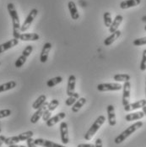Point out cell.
Here are the masks:
<instances>
[{"label": "cell", "instance_id": "obj_36", "mask_svg": "<svg viewBox=\"0 0 146 147\" xmlns=\"http://www.w3.org/2000/svg\"><path fill=\"white\" fill-rule=\"evenodd\" d=\"M26 144H27V147H36L35 140H33L32 138H30L26 140Z\"/></svg>", "mask_w": 146, "mask_h": 147}, {"label": "cell", "instance_id": "obj_14", "mask_svg": "<svg viewBox=\"0 0 146 147\" xmlns=\"http://www.w3.org/2000/svg\"><path fill=\"white\" fill-rule=\"evenodd\" d=\"M65 117H66V113H63V112L59 113L57 115H55V116H53V117L49 118V119L46 122V126H47V127H52V126H54L55 124H57L58 123H59L61 120H63Z\"/></svg>", "mask_w": 146, "mask_h": 147}, {"label": "cell", "instance_id": "obj_27", "mask_svg": "<svg viewBox=\"0 0 146 147\" xmlns=\"http://www.w3.org/2000/svg\"><path fill=\"white\" fill-rule=\"evenodd\" d=\"M130 75L128 74H117L113 76L114 80L117 82H127L130 80Z\"/></svg>", "mask_w": 146, "mask_h": 147}, {"label": "cell", "instance_id": "obj_1", "mask_svg": "<svg viewBox=\"0 0 146 147\" xmlns=\"http://www.w3.org/2000/svg\"><path fill=\"white\" fill-rule=\"evenodd\" d=\"M8 12L11 17L12 20V24H13V36L14 38L20 40V36L21 32V26H20V17L18 15V12L15 9V4L13 3H9L7 5Z\"/></svg>", "mask_w": 146, "mask_h": 147}, {"label": "cell", "instance_id": "obj_37", "mask_svg": "<svg viewBox=\"0 0 146 147\" xmlns=\"http://www.w3.org/2000/svg\"><path fill=\"white\" fill-rule=\"evenodd\" d=\"M95 147H102V139H100V138L96 139V143H95Z\"/></svg>", "mask_w": 146, "mask_h": 147}, {"label": "cell", "instance_id": "obj_46", "mask_svg": "<svg viewBox=\"0 0 146 147\" xmlns=\"http://www.w3.org/2000/svg\"><path fill=\"white\" fill-rule=\"evenodd\" d=\"M0 65H1V62H0Z\"/></svg>", "mask_w": 146, "mask_h": 147}, {"label": "cell", "instance_id": "obj_15", "mask_svg": "<svg viewBox=\"0 0 146 147\" xmlns=\"http://www.w3.org/2000/svg\"><path fill=\"white\" fill-rule=\"evenodd\" d=\"M75 85H76V77L71 74L69 77V80H68V86H67V95L69 96H72L75 93Z\"/></svg>", "mask_w": 146, "mask_h": 147}, {"label": "cell", "instance_id": "obj_32", "mask_svg": "<svg viewBox=\"0 0 146 147\" xmlns=\"http://www.w3.org/2000/svg\"><path fill=\"white\" fill-rule=\"evenodd\" d=\"M133 44L136 47H139V46H143V45H146V36L145 37H141V38H138L136 40L133 41Z\"/></svg>", "mask_w": 146, "mask_h": 147}, {"label": "cell", "instance_id": "obj_18", "mask_svg": "<svg viewBox=\"0 0 146 147\" xmlns=\"http://www.w3.org/2000/svg\"><path fill=\"white\" fill-rule=\"evenodd\" d=\"M40 39V36L36 33H21L20 36V40L23 42H30V41H38Z\"/></svg>", "mask_w": 146, "mask_h": 147}, {"label": "cell", "instance_id": "obj_25", "mask_svg": "<svg viewBox=\"0 0 146 147\" xmlns=\"http://www.w3.org/2000/svg\"><path fill=\"white\" fill-rule=\"evenodd\" d=\"M46 102V96L45 95H41L32 104V108L35 110H37L38 108H40L44 103Z\"/></svg>", "mask_w": 146, "mask_h": 147}, {"label": "cell", "instance_id": "obj_42", "mask_svg": "<svg viewBox=\"0 0 146 147\" xmlns=\"http://www.w3.org/2000/svg\"><path fill=\"white\" fill-rule=\"evenodd\" d=\"M142 21H143V22H145L146 23V15L145 16H143V17H142Z\"/></svg>", "mask_w": 146, "mask_h": 147}, {"label": "cell", "instance_id": "obj_6", "mask_svg": "<svg viewBox=\"0 0 146 147\" xmlns=\"http://www.w3.org/2000/svg\"><path fill=\"white\" fill-rule=\"evenodd\" d=\"M122 88V86L119 83H102L97 86V90L102 92L120 90Z\"/></svg>", "mask_w": 146, "mask_h": 147}, {"label": "cell", "instance_id": "obj_30", "mask_svg": "<svg viewBox=\"0 0 146 147\" xmlns=\"http://www.w3.org/2000/svg\"><path fill=\"white\" fill-rule=\"evenodd\" d=\"M103 20H104V24L106 27H110L112 23V15L110 12H105L103 15Z\"/></svg>", "mask_w": 146, "mask_h": 147}, {"label": "cell", "instance_id": "obj_23", "mask_svg": "<svg viewBox=\"0 0 146 147\" xmlns=\"http://www.w3.org/2000/svg\"><path fill=\"white\" fill-rule=\"evenodd\" d=\"M145 117V113L143 112H137V113H133L127 114L125 116V120L128 122H131V121H135V120H139Z\"/></svg>", "mask_w": 146, "mask_h": 147}, {"label": "cell", "instance_id": "obj_19", "mask_svg": "<svg viewBox=\"0 0 146 147\" xmlns=\"http://www.w3.org/2000/svg\"><path fill=\"white\" fill-rule=\"evenodd\" d=\"M141 3V0H124L120 3V8L122 9H127L138 6Z\"/></svg>", "mask_w": 146, "mask_h": 147}, {"label": "cell", "instance_id": "obj_4", "mask_svg": "<svg viewBox=\"0 0 146 147\" xmlns=\"http://www.w3.org/2000/svg\"><path fill=\"white\" fill-rule=\"evenodd\" d=\"M33 134H34V133L30 130V131L22 133V134H20L19 135H16V136L9 137V138H6L4 144L7 145V146L16 145L19 142H20V141H25V140H27L30 138H32Z\"/></svg>", "mask_w": 146, "mask_h": 147}, {"label": "cell", "instance_id": "obj_39", "mask_svg": "<svg viewBox=\"0 0 146 147\" xmlns=\"http://www.w3.org/2000/svg\"><path fill=\"white\" fill-rule=\"evenodd\" d=\"M5 140H6V137L4 135H0V147L2 146L3 144H4Z\"/></svg>", "mask_w": 146, "mask_h": 147}, {"label": "cell", "instance_id": "obj_26", "mask_svg": "<svg viewBox=\"0 0 146 147\" xmlns=\"http://www.w3.org/2000/svg\"><path fill=\"white\" fill-rule=\"evenodd\" d=\"M16 82L14 80H11V81H9L7 83H4L3 85H0V93L2 92H4V91H8L9 90H12L16 86Z\"/></svg>", "mask_w": 146, "mask_h": 147}, {"label": "cell", "instance_id": "obj_16", "mask_svg": "<svg viewBox=\"0 0 146 147\" xmlns=\"http://www.w3.org/2000/svg\"><path fill=\"white\" fill-rule=\"evenodd\" d=\"M52 49V43L51 42H46L44 44L43 47H42V53H41V56H40V61L41 63H46L48 59V55H49V53Z\"/></svg>", "mask_w": 146, "mask_h": 147}, {"label": "cell", "instance_id": "obj_40", "mask_svg": "<svg viewBox=\"0 0 146 147\" xmlns=\"http://www.w3.org/2000/svg\"><path fill=\"white\" fill-rule=\"evenodd\" d=\"M9 147H26L25 146H18V145H11L9 146Z\"/></svg>", "mask_w": 146, "mask_h": 147}, {"label": "cell", "instance_id": "obj_7", "mask_svg": "<svg viewBox=\"0 0 146 147\" xmlns=\"http://www.w3.org/2000/svg\"><path fill=\"white\" fill-rule=\"evenodd\" d=\"M59 100H57V99H53V100H52L50 102L48 103V106H47L46 109L45 110V112H44L43 113V116H42V119H43L44 121L46 122L49 118H51L52 113L59 107Z\"/></svg>", "mask_w": 146, "mask_h": 147}, {"label": "cell", "instance_id": "obj_8", "mask_svg": "<svg viewBox=\"0 0 146 147\" xmlns=\"http://www.w3.org/2000/svg\"><path fill=\"white\" fill-rule=\"evenodd\" d=\"M123 93H122V105L123 107H126L129 104L130 101V91H131V84L129 81L124 82L123 86Z\"/></svg>", "mask_w": 146, "mask_h": 147}, {"label": "cell", "instance_id": "obj_20", "mask_svg": "<svg viewBox=\"0 0 146 147\" xmlns=\"http://www.w3.org/2000/svg\"><path fill=\"white\" fill-rule=\"evenodd\" d=\"M68 8H69V13H70V15H71V18L73 20H79V14L78 12V9H77V7H76L75 3L73 1H69V3H68Z\"/></svg>", "mask_w": 146, "mask_h": 147}, {"label": "cell", "instance_id": "obj_12", "mask_svg": "<svg viewBox=\"0 0 146 147\" xmlns=\"http://www.w3.org/2000/svg\"><path fill=\"white\" fill-rule=\"evenodd\" d=\"M35 143H36V146H40L43 147H66L64 146L59 145L58 143L52 142V141L48 140H44V139H42V138L36 139Z\"/></svg>", "mask_w": 146, "mask_h": 147}, {"label": "cell", "instance_id": "obj_35", "mask_svg": "<svg viewBox=\"0 0 146 147\" xmlns=\"http://www.w3.org/2000/svg\"><path fill=\"white\" fill-rule=\"evenodd\" d=\"M12 113V111L10 109H3L0 110V118H4L10 116Z\"/></svg>", "mask_w": 146, "mask_h": 147}, {"label": "cell", "instance_id": "obj_44", "mask_svg": "<svg viewBox=\"0 0 146 147\" xmlns=\"http://www.w3.org/2000/svg\"><path fill=\"white\" fill-rule=\"evenodd\" d=\"M145 30H146V26H145Z\"/></svg>", "mask_w": 146, "mask_h": 147}, {"label": "cell", "instance_id": "obj_10", "mask_svg": "<svg viewBox=\"0 0 146 147\" xmlns=\"http://www.w3.org/2000/svg\"><path fill=\"white\" fill-rule=\"evenodd\" d=\"M48 103L49 102H46L40 108H38V109L36 111V113H35L32 115V117L30 118V122H31V123H36L39 121L40 118H42L44 112H45V110L46 109V107H47V106H48Z\"/></svg>", "mask_w": 146, "mask_h": 147}, {"label": "cell", "instance_id": "obj_21", "mask_svg": "<svg viewBox=\"0 0 146 147\" xmlns=\"http://www.w3.org/2000/svg\"><path fill=\"white\" fill-rule=\"evenodd\" d=\"M122 20H123V17H122V15H117V16L115 17L114 20H112V23L111 26L109 27V31H110L111 33H113V32L117 31V30H118L119 26H120L121 23L122 22Z\"/></svg>", "mask_w": 146, "mask_h": 147}, {"label": "cell", "instance_id": "obj_43", "mask_svg": "<svg viewBox=\"0 0 146 147\" xmlns=\"http://www.w3.org/2000/svg\"><path fill=\"white\" fill-rule=\"evenodd\" d=\"M2 132V129H1V128H0V133Z\"/></svg>", "mask_w": 146, "mask_h": 147}, {"label": "cell", "instance_id": "obj_34", "mask_svg": "<svg viewBox=\"0 0 146 147\" xmlns=\"http://www.w3.org/2000/svg\"><path fill=\"white\" fill-rule=\"evenodd\" d=\"M32 51H33V46H31V45H28V46H26V48L23 50V52H22V55H24V56H26V57H29L30 55V53H32Z\"/></svg>", "mask_w": 146, "mask_h": 147}, {"label": "cell", "instance_id": "obj_22", "mask_svg": "<svg viewBox=\"0 0 146 147\" xmlns=\"http://www.w3.org/2000/svg\"><path fill=\"white\" fill-rule=\"evenodd\" d=\"M120 36H121V30H117V31L112 33L111 36H109L108 37H106V38L105 39L104 44H105V46H107V47H108V46L112 44V43H113L116 40H117Z\"/></svg>", "mask_w": 146, "mask_h": 147}, {"label": "cell", "instance_id": "obj_2", "mask_svg": "<svg viewBox=\"0 0 146 147\" xmlns=\"http://www.w3.org/2000/svg\"><path fill=\"white\" fill-rule=\"evenodd\" d=\"M143 126V123L141 121H139L133 124H132L131 126H129L127 129H125L123 132H122L118 136H117L114 140V142L117 144V145H119L121 143H122L127 138H129L132 134L135 132L136 130H138L139 129H140L141 127Z\"/></svg>", "mask_w": 146, "mask_h": 147}, {"label": "cell", "instance_id": "obj_11", "mask_svg": "<svg viewBox=\"0 0 146 147\" xmlns=\"http://www.w3.org/2000/svg\"><path fill=\"white\" fill-rule=\"evenodd\" d=\"M107 117H108L109 125L112 127L115 126L117 123V119H116V113H115V107L113 105L107 106Z\"/></svg>", "mask_w": 146, "mask_h": 147}, {"label": "cell", "instance_id": "obj_29", "mask_svg": "<svg viewBox=\"0 0 146 147\" xmlns=\"http://www.w3.org/2000/svg\"><path fill=\"white\" fill-rule=\"evenodd\" d=\"M79 98V94L77 93V92H75L73 95L69 96V98L65 101V104H66L67 106H69V107L73 106V104L77 102V100H78Z\"/></svg>", "mask_w": 146, "mask_h": 147}, {"label": "cell", "instance_id": "obj_33", "mask_svg": "<svg viewBox=\"0 0 146 147\" xmlns=\"http://www.w3.org/2000/svg\"><path fill=\"white\" fill-rule=\"evenodd\" d=\"M140 69L142 71L146 70V49L144 50V52H143L142 60H141V63H140Z\"/></svg>", "mask_w": 146, "mask_h": 147}, {"label": "cell", "instance_id": "obj_31", "mask_svg": "<svg viewBox=\"0 0 146 147\" xmlns=\"http://www.w3.org/2000/svg\"><path fill=\"white\" fill-rule=\"evenodd\" d=\"M26 60H27V57H26V56H24V55H21V56H20L17 60L15 61V67L16 68H21L24 64H25V63L26 62Z\"/></svg>", "mask_w": 146, "mask_h": 147}, {"label": "cell", "instance_id": "obj_9", "mask_svg": "<svg viewBox=\"0 0 146 147\" xmlns=\"http://www.w3.org/2000/svg\"><path fill=\"white\" fill-rule=\"evenodd\" d=\"M60 134L61 141L63 145H67L69 142V126L66 122H62L60 124Z\"/></svg>", "mask_w": 146, "mask_h": 147}, {"label": "cell", "instance_id": "obj_17", "mask_svg": "<svg viewBox=\"0 0 146 147\" xmlns=\"http://www.w3.org/2000/svg\"><path fill=\"white\" fill-rule=\"evenodd\" d=\"M18 43H19V39L13 38L12 40H9V41L1 44L0 45V53H3L6 52L7 50L14 47L16 45H18Z\"/></svg>", "mask_w": 146, "mask_h": 147}, {"label": "cell", "instance_id": "obj_45", "mask_svg": "<svg viewBox=\"0 0 146 147\" xmlns=\"http://www.w3.org/2000/svg\"><path fill=\"white\" fill-rule=\"evenodd\" d=\"M145 96H146V87H145Z\"/></svg>", "mask_w": 146, "mask_h": 147}, {"label": "cell", "instance_id": "obj_24", "mask_svg": "<svg viewBox=\"0 0 146 147\" xmlns=\"http://www.w3.org/2000/svg\"><path fill=\"white\" fill-rule=\"evenodd\" d=\"M86 103V98L85 97H81V98H79L77 100V102L74 103L73 105V107H72V112L73 113H78L81 107H83V106Z\"/></svg>", "mask_w": 146, "mask_h": 147}, {"label": "cell", "instance_id": "obj_41", "mask_svg": "<svg viewBox=\"0 0 146 147\" xmlns=\"http://www.w3.org/2000/svg\"><path fill=\"white\" fill-rule=\"evenodd\" d=\"M142 108H143V111H142V112H143V113H145V116H146V106L143 107Z\"/></svg>", "mask_w": 146, "mask_h": 147}, {"label": "cell", "instance_id": "obj_28", "mask_svg": "<svg viewBox=\"0 0 146 147\" xmlns=\"http://www.w3.org/2000/svg\"><path fill=\"white\" fill-rule=\"evenodd\" d=\"M62 81H63V77L62 76H57V77L52 78L49 80H47L46 86H47V87L52 88V87H54L55 86L59 85V83H61Z\"/></svg>", "mask_w": 146, "mask_h": 147}, {"label": "cell", "instance_id": "obj_5", "mask_svg": "<svg viewBox=\"0 0 146 147\" xmlns=\"http://www.w3.org/2000/svg\"><path fill=\"white\" fill-rule=\"evenodd\" d=\"M38 15V10L36 9H32L29 13V15H27L26 19L25 20L23 25L21 26V32H26L27 30L29 29L30 26H31L32 22L34 21V20L36 19V17Z\"/></svg>", "mask_w": 146, "mask_h": 147}, {"label": "cell", "instance_id": "obj_13", "mask_svg": "<svg viewBox=\"0 0 146 147\" xmlns=\"http://www.w3.org/2000/svg\"><path fill=\"white\" fill-rule=\"evenodd\" d=\"M145 106H146V99H142V100H139V101L135 102L129 103L128 106L124 107V110L126 112H130V111H133V110L142 108Z\"/></svg>", "mask_w": 146, "mask_h": 147}, {"label": "cell", "instance_id": "obj_3", "mask_svg": "<svg viewBox=\"0 0 146 147\" xmlns=\"http://www.w3.org/2000/svg\"><path fill=\"white\" fill-rule=\"evenodd\" d=\"M105 121H106V117L104 115H101L96 118V120L94 122V123L91 125V127L88 129L86 134H85V140H90L96 134V132L99 130V129L102 126Z\"/></svg>", "mask_w": 146, "mask_h": 147}, {"label": "cell", "instance_id": "obj_38", "mask_svg": "<svg viewBox=\"0 0 146 147\" xmlns=\"http://www.w3.org/2000/svg\"><path fill=\"white\" fill-rule=\"evenodd\" d=\"M77 147H95L94 144H80Z\"/></svg>", "mask_w": 146, "mask_h": 147}]
</instances>
